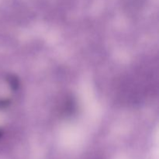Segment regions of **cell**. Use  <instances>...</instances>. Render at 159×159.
Wrapping results in <instances>:
<instances>
[{
    "label": "cell",
    "mask_w": 159,
    "mask_h": 159,
    "mask_svg": "<svg viewBox=\"0 0 159 159\" xmlns=\"http://www.w3.org/2000/svg\"><path fill=\"white\" fill-rule=\"evenodd\" d=\"M2 131L1 130H0V138L2 137Z\"/></svg>",
    "instance_id": "3957f363"
},
{
    "label": "cell",
    "mask_w": 159,
    "mask_h": 159,
    "mask_svg": "<svg viewBox=\"0 0 159 159\" xmlns=\"http://www.w3.org/2000/svg\"><path fill=\"white\" fill-rule=\"evenodd\" d=\"M9 105V101L8 100H3V99H1L0 100V109L1 108H5L6 107Z\"/></svg>",
    "instance_id": "7a4b0ae2"
},
{
    "label": "cell",
    "mask_w": 159,
    "mask_h": 159,
    "mask_svg": "<svg viewBox=\"0 0 159 159\" xmlns=\"http://www.w3.org/2000/svg\"><path fill=\"white\" fill-rule=\"evenodd\" d=\"M8 81H9V85H10V86L12 87L13 89H16L18 88L19 82L16 78L14 77V76H10V77L9 78V79H8Z\"/></svg>",
    "instance_id": "6da1fadb"
}]
</instances>
